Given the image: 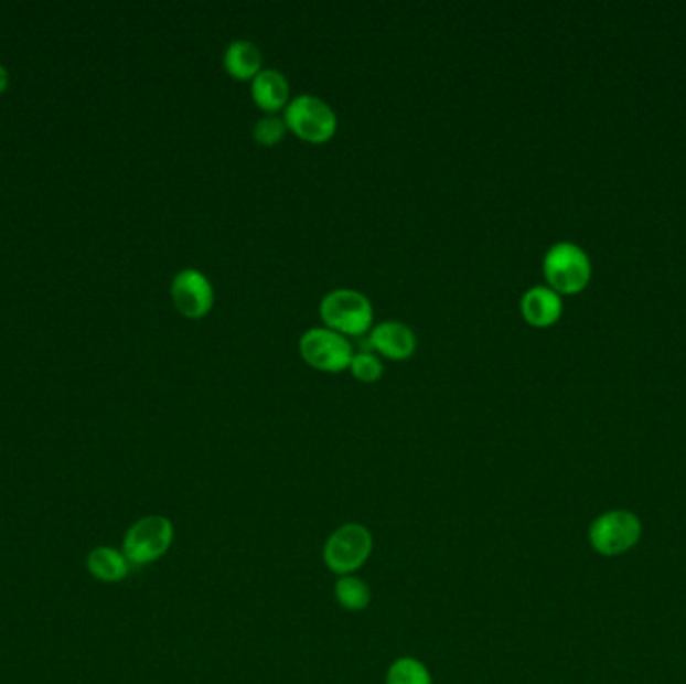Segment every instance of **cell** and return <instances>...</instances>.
Instances as JSON below:
<instances>
[{
    "label": "cell",
    "instance_id": "6da1fadb",
    "mask_svg": "<svg viewBox=\"0 0 686 684\" xmlns=\"http://www.w3.org/2000/svg\"><path fill=\"white\" fill-rule=\"evenodd\" d=\"M321 320L325 321V328L362 335L372 328L374 321V308L372 301L362 291L337 287L332 289L320 303Z\"/></svg>",
    "mask_w": 686,
    "mask_h": 684
},
{
    "label": "cell",
    "instance_id": "7a4b0ae2",
    "mask_svg": "<svg viewBox=\"0 0 686 684\" xmlns=\"http://www.w3.org/2000/svg\"><path fill=\"white\" fill-rule=\"evenodd\" d=\"M544 276L550 289L558 296L580 293L590 281L592 265L588 255L570 242H560L548 249L544 257Z\"/></svg>",
    "mask_w": 686,
    "mask_h": 684
},
{
    "label": "cell",
    "instance_id": "3957f363",
    "mask_svg": "<svg viewBox=\"0 0 686 684\" xmlns=\"http://www.w3.org/2000/svg\"><path fill=\"white\" fill-rule=\"evenodd\" d=\"M283 121L288 129L311 143L328 141L337 129L335 110L325 100L308 93L289 100Z\"/></svg>",
    "mask_w": 686,
    "mask_h": 684
},
{
    "label": "cell",
    "instance_id": "277c9868",
    "mask_svg": "<svg viewBox=\"0 0 686 684\" xmlns=\"http://www.w3.org/2000/svg\"><path fill=\"white\" fill-rule=\"evenodd\" d=\"M372 534L362 524H345L335 530L325 542L323 560L330 570L342 576H350L360 566H364L372 552Z\"/></svg>",
    "mask_w": 686,
    "mask_h": 684
},
{
    "label": "cell",
    "instance_id": "5b68a950",
    "mask_svg": "<svg viewBox=\"0 0 686 684\" xmlns=\"http://www.w3.org/2000/svg\"><path fill=\"white\" fill-rule=\"evenodd\" d=\"M299 350L308 364L321 372H342L352 364L354 345L340 331L311 328L299 338Z\"/></svg>",
    "mask_w": 686,
    "mask_h": 684
},
{
    "label": "cell",
    "instance_id": "8992f818",
    "mask_svg": "<svg viewBox=\"0 0 686 684\" xmlns=\"http://www.w3.org/2000/svg\"><path fill=\"white\" fill-rule=\"evenodd\" d=\"M641 520L626 510L602 514L590 526V544L602 556H619L641 541Z\"/></svg>",
    "mask_w": 686,
    "mask_h": 684
},
{
    "label": "cell",
    "instance_id": "52a82bcc",
    "mask_svg": "<svg viewBox=\"0 0 686 684\" xmlns=\"http://www.w3.org/2000/svg\"><path fill=\"white\" fill-rule=\"evenodd\" d=\"M173 542V526L163 516H147L135 522L125 538V558L141 566L161 558Z\"/></svg>",
    "mask_w": 686,
    "mask_h": 684
},
{
    "label": "cell",
    "instance_id": "ba28073f",
    "mask_svg": "<svg viewBox=\"0 0 686 684\" xmlns=\"http://www.w3.org/2000/svg\"><path fill=\"white\" fill-rule=\"evenodd\" d=\"M171 296L179 311L187 318H203L205 313H210L215 298L210 277L193 267L181 269L178 276L173 277Z\"/></svg>",
    "mask_w": 686,
    "mask_h": 684
},
{
    "label": "cell",
    "instance_id": "9c48e42d",
    "mask_svg": "<svg viewBox=\"0 0 686 684\" xmlns=\"http://www.w3.org/2000/svg\"><path fill=\"white\" fill-rule=\"evenodd\" d=\"M369 343L376 348L377 352L388 355L392 360H406L410 357L418 340L416 333L406 323L396 320L379 321L372 328Z\"/></svg>",
    "mask_w": 686,
    "mask_h": 684
},
{
    "label": "cell",
    "instance_id": "30bf717a",
    "mask_svg": "<svg viewBox=\"0 0 686 684\" xmlns=\"http://www.w3.org/2000/svg\"><path fill=\"white\" fill-rule=\"evenodd\" d=\"M522 316L534 328H548L562 316V299L550 287L534 286L522 296Z\"/></svg>",
    "mask_w": 686,
    "mask_h": 684
},
{
    "label": "cell",
    "instance_id": "8fae6325",
    "mask_svg": "<svg viewBox=\"0 0 686 684\" xmlns=\"http://www.w3.org/2000/svg\"><path fill=\"white\" fill-rule=\"evenodd\" d=\"M251 95L264 110H279L289 99L288 77L277 68H264L251 81Z\"/></svg>",
    "mask_w": 686,
    "mask_h": 684
},
{
    "label": "cell",
    "instance_id": "7c38bea8",
    "mask_svg": "<svg viewBox=\"0 0 686 684\" xmlns=\"http://www.w3.org/2000/svg\"><path fill=\"white\" fill-rule=\"evenodd\" d=\"M223 63H225L227 73H232L233 77L242 78V81H247V78L254 81L255 75L259 71H264L261 49L254 41H247V39H237V41L227 44Z\"/></svg>",
    "mask_w": 686,
    "mask_h": 684
},
{
    "label": "cell",
    "instance_id": "4fadbf2b",
    "mask_svg": "<svg viewBox=\"0 0 686 684\" xmlns=\"http://www.w3.org/2000/svg\"><path fill=\"white\" fill-rule=\"evenodd\" d=\"M129 566L131 564L125 558V554H119L111 548L90 552L89 570L100 580H107V583L122 580L129 574Z\"/></svg>",
    "mask_w": 686,
    "mask_h": 684
},
{
    "label": "cell",
    "instance_id": "5bb4252c",
    "mask_svg": "<svg viewBox=\"0 0 686 684\" xmlns=\"http://www.w3.org/2000/svg\"><path fill=\"white\" fill-rule=\"evenodd\" d=\"M335 598L347 610H364L369 605V588L364 580L355 576H343L335 585Z\"/></svg>",
    "mask_w": 686,
    "mask_h": 684
},
{
    "label": "cell",
    "instance_id": "9a60e30c",
    "mask_svg": "<svg viewBox=\"0 0 686 684\" xmlns=\"http://www.w3.org/2000/svg\"><path fill=\"white\" fill-rule=\"evenodd\" d=\"M386 684H432V678L420 661L399 659L389 666Z\"/></svg>",
    "mask_w": 686,
    "mask_h": 684
},
{
    "label": "cell",
    "instance_id": "2e32d148",
    "mask_svg": "<svg viewBox=\"0 0 686 684\" xmlns=\"http://www.w3.org/2000/svg\"><path fill=\"white\" fill-rule=\"evenodd\" d=\"M288 131V125L277 117V115H266L259 121L255 122L254 137L257 143L276 145L277 141L283 139V135Z\"/></svg>",
    "mask_w": 686,
    "mask_h": 684
},
{
    "label": "cell",
    "instance_id": "e0dca14e",
    "mask_svg": "<svg viewBox=\"0 0 686 684\" xmlns=\"http://www.w3.org/2000/svg\"><path fill=\"white\" fill-rule=\"evenodd\" d=\"M350 370H352V374H354L357 380L374 382V380L382 377V374H384V364H382V360L376 357L374 353L360 352L354 353Z\"/></svg>",
    "mask_w": 686,
    "mask_h": 684
},
{
    "label": "cell",
    "instance_id": "ac0fdd59",
    "mask_svg": "<svg viewBox=\"0 0 686 684\" xmlns=\"http://www.w3.org/2000/svg\"><path fill=\"white\" fill-rule=\"evenodd\" d=\"M9 87V71L0 65V93Z\"/></svg>",
    "mask_w": 686,
    "mask_h": 684
}]
</instances>
